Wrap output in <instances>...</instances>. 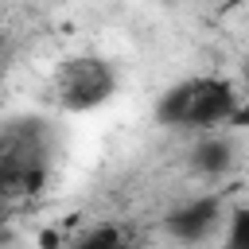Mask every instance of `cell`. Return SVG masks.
<instances>
[{
	"label": "cell",
	"mask_w": 249,
	"mask_h": 249,
	"mask_svg": "<svg viewBox=\"0 0 249 249\" xmlns=\"http://www.w3.org/2000/svg\"><path fill=\"white\" fill-rule=\"evenodd\" d=\"M237 93L226 78H187L179 86H171L160 105H156V121L167 128H214L233 121L237 113Z\"/></svg>",
	"instance_id": "6da1fadb"
},
{
	"label": "cell",
	"mask_w": 249,
	"mask_h": 249,
	"mask_svg": "<svg viewBox=\"0 0 249 249\" xmlns=\"http://www.w3.org/2000/svg\"><path fill=\"white\" fill-rule=\"evenodd\" d=\"M51 163V128L47 121H16L4 132V156H0V183L8 195H35L47 183Z\"/></svg>",
	"instance_id": "7a4b0ae2"
},
{
	"label": "cell",
	"mask_w": 249,
	"mask_h": 249,
	"mask_svg": "<svg viewBox=\"0 0 249 249\" xmlns=\"http://www.w3.org/2000/svg\"><path fill=\"white\" fill-rule=\"evenodd\" d=\"M117 93V70L97 54H74L54 70V97L66 113H89Z\"/></svg>",
	"instance_id": "3957f363"
},
{
	"label": "cell",
	"mask_w": 249,
	"mask_h": 249,
	"mask_svg": "<svg viewBox=\"0 0 249 249\" xmlns=\"http://www.w3.org/2000/svg\"><path fill=\"white\" fill-rule=\"evenodd\" d=\"M218 214H222V198H218V195H198V198L167 210L163 230H167L175 241H187V245H191V241H202V237L214 233Z\"/></svg>",
	"instance_id": "277c9868"
},
{
	"label": "cell",
	"mask_w": 249,
	"mask_h": 249,
	"mask_svg": "<svg viewBox=\"0 0 249 249\" xmlns=\"http://www.w3.org/2000/svg\"><path fill=\"white\" fill-rule=\"evenodd\" d=\"M191 163L202 175H226L233 167V144L226 136H202L191 152Z\"/></svg>",
	"instance_id": "5b68a950"
},
{
	"label": "cell",
	"mask_w": 249,
	"mask_h": 249,
	"mask_svg": "<svg viewBox=\"0 0 249 249\" xmlns=\"http://www.w3.org/2000/svg\"><path fill=\"white\" fill-rule=\"evenodd\" d=\"M70 249H124V237H121L117 226H93V230H86Z\"/></svg>",
	"instance_id": "8992f818"
},
{
	"label": "cell",
	"mask_w": 249,
	"mask_h": 249,
	"mask_svg": "<svg viewBox=\"0 0 249 249\" xmlns=\"http://www.w3.org/2000/svg\"><path fill=\"white\" fill-rule=\"evenodd\" d=\"M226 249H249V206H237V210L230 214Z\"/></svg>",
	"instance_id": "52a82bcc"
},
{
	"label": "cell",
	"mask_w": 249,
	"mask_h": 249,
	"mask_svg": "<svg viewBox=\"0 0 249 249\" xmlns=\"http://www.w3.org/2000/svg\"><path fill=\"white\" fill-rule=\"evenodd\" d=\"M230 124H237V128H249V101H241L237 105V113H233V121Z\"/></svg>",
	"instance_id": "ba28073f"
},
{
	"label": "cell",
	"mask_w": 249,
	"mask_h": 249,
	"mask_svg": "<svg viewBox=\"0 0 249 249\" xmlns=\"http://www.w3.org/2000/svg\"><path fill=\"white\" fill-rule=\"evenodd\" d=\"M58 245V233H43V249H54Z\"/></svg>",
	"instance_id": "9c48e42d"
}]
</instances>
